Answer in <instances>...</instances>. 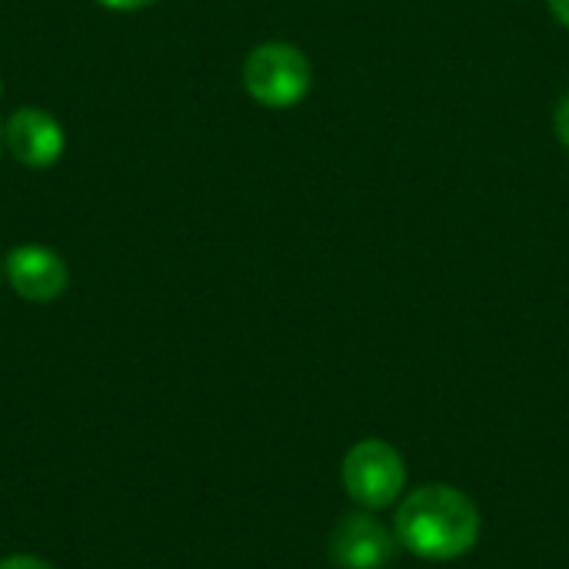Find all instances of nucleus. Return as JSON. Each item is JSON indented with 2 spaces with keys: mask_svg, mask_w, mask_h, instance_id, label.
I'll list each match as a JSON object with an SVG mask.
<instances>
[{
  "mask_svg": "<svg viewBox=\"0 0 569 569\" xmlns=\"http://www.w3.org/2000/svg\"><path fill=\"white\" fill-rule=\"evenodd\" d=\"M393 533L403 550L430 563L467 557L480 540V513L473 500L447 483H427L407 493L397 510Z\"/></svg>",
  "mask_w": 569,
  "mask_h": 569,
  "instance_id": "obj_1",
  "label": "nucleus"
},
{
  "mask_svg": "<svg viewBox=\"0 0 569 569\" xmlns=\"http://www.w3.org/2000/svg\"><path fill=\"white\" fill-rule=\"evenodd\" d=\"M313 87V67L297 43L267 40L243 60V90L267 110L297 107Z\"/></svg>",
  "mask_w": 569,
  "mask_h": 569,
  "instance_id": "obj_2",
  "label": "nucleus"
},
{
  "mask_svg": "<svg viewBox=\"0 0 569 569\" xmlns=\"http://www.w3.org/2000/svg\"><path fill=\"white\" fill-rule=\"evenodd\" d=\"M340 480L360 510H387L407 490V463L387 440H360L347 450Z\"/></svg>",
  "mask_w": 569,
  "mask_h": 569,
  "instance_id": "obj_3",
  "label": "nucleus"
},
{
  "mask_svg": "<svg viewBox=\"0 0 569 569\" xmlns=\"http://www.w3.org/2000/svg\"><path fill=\"white\" fill-rule=\"evenodd\" d=\"M400 540L390 527H383L370 510L347 513L327 543L330 563L337 569H383L393 563Z\"/></svg>",
  "mask_w": 569,
  "mask_h": 569,
  "instance_id": "obj_4",
  "label": "nucleus"
},
{
  "mask_svg": "<svg viewBox=\"0 0 569 569\" xmlns=\"http://www.w3.org/2000/svg\"><path fill=\"white\" fill-rule=\"evenodd\" d=\"M3 273L10 280L13 293L30 303H50L70 283V270H67L63 257L53 253L50 247H37V243L13 247L3 260Z\"/></svg>",
  "mask_w": 569,
  "mask_h": 569,
  "instance_id": "obj_5",
  "label": "nucleus"
},
{
  "mask_svg": "<svg viewBox=\"0 0 569 569\" xmlns=\"http://www.w3.org/2000/svg\"><path fill=\"white\" fill-rule=\"evenodd\" d=\"M3 147L13 153L17 163L33 167V170H47L63 157V127L37 107H23L17 113H10V120L3 123Z\"/></svg>",
  "mask_w": 569,
  "mask_h": 569,
  "instance_id": "obj_6",
  "label": "nucleus"
},
{
  "mask_svg": "<svg viewBox=\"0 0 569 569\" xmlns=\"http://www.w3.org/2000/svg\"><path fill=\"white\" fill-rule=\"evenodd\" d=\"M553 130H557V140L569 150V90L557 100V110H553Z\"/></svg>",
  "mask_w": 569,
  "mask_h": 569,
  "instance_id": "obj_7",
  "label": "nucleus"
},
{
  "mask_svg": "<svg viewBox=\"0 0 569 569\" xmlns=\"http://www.w3.org/2000/svg\"><path fill=\"white\" fill-rule=\"evenodd\" d=\"M0 569H53L47 560L40 557H27V553H17V557H7L0 560Z\"/></svg>",
  "mask_w": 569,
  "mask_h": 569,
  "instance_id": "obj_8",
  "label": "nucleus"
},
{
  "mask_svg": "<svg viewBox=\"0 0 569 569\" xmlns=\"http://www.w3.org/2000/svg\"><path fill=\"white\" fill-rule=\"evenodd\" d=\"M97 3L107 7V10H143V7H150L157 0H97Z\"/></svg>",
  "mask_w": 569,
  "mask_h": 569,
  "instance_id": "obj_9",
  "label": "nucleus"
},
{
  "mask_svg": "<svg viewBox=\"0 0 569 569\" xmlns=\"http://www.w3.org/2000/svg\"><path fill=\"white\" fill-rule=\"evenodd\" d=\"M547 7H550V13L557 17V23L569 27V0H547Z\"/></svg>",
  "mask_w": 569,
  "mask_h": 569,
  "instance_id": "obj_10",
  "label": "nucleus"
},
{
  "mask_svg": "<svg viewBox=\"0 0 569 569\" xmlns=\"http://www.w3.org/2000/svg\"><path fill=\"white\" fill-rule=\"evenodd\" d=\"M0 150H3V123H0Z\"/></svg>",
  "mask_w": 569,
  "mask_h": 569,
  "instance_id": "obj_11",
  "label": "nucleus"
},
{
  "mask_svg": "<svg viewBox=\"0 0 569 569\" xmlns=\"http://www.w3.org/2000/svg\"><path fill=\"white\" fill-rule=\"evenodd\" d=\"M0 93H3V83H0Z\"/></svg>",
  "mask_w": 569,
  "mask_h": 569,
  "instance_id": "obj_12",
  "label": "nucleus"
},
{
  "mask_svg": "<svg viewBox=\"0 0 569 569\" xmlns=\"http://www.w3.org/2000/svg\"><path fill=\"white\" fill-rule=\"evenodd\" d=\"M0 273H3V263H0Z\"/></svg>",
  "mask_w": 569,
  "mask_h": 569,
  "instance_id": "obj_13",
  "label": "nucleus"
}]
</instances>
